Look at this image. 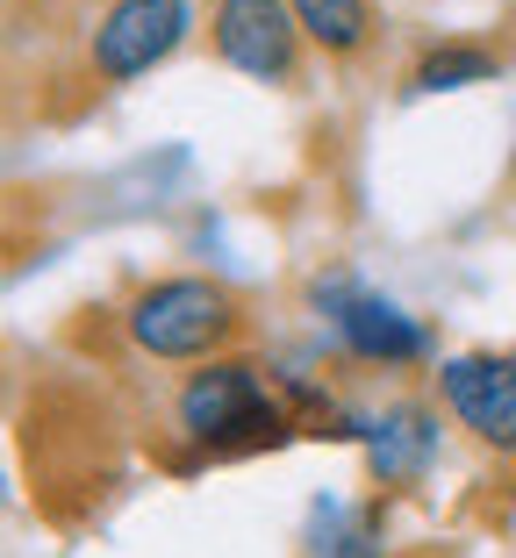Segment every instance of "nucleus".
<instances>
[{"mask_svg": "<svg viewBox=\"0 0 516 558\" xmlns=\"http://www.w3.org/2000/svg\"><path fill=\"white\" fill-rule=\"evenodd\" d=\"M309 301L323 308V323L337 329V344L351 351V359H373V365H417L423 351H431V337H423L417 315H401L387 294H373V287H359V279L331 272L309 287Z\"/></svg>", "mask_w": 516, "mask_h": 558, "instance_id": "4", "label": "nucleus"}, {"mask_svg": "<svg viewBox=\"0 0 516 558\" xmlns=\"http://www.w3.org/2000/svg\"><path fill=\"white\" fill-rule=\"evenodd\" d=\"M130 344L151 351V359H223L237 329H244V308L223 279H158L130 301Z\"/></svg>", "mask_w": 516, "mask_h": 558, "instance_id": "2", "label": "nucleus"}, {"mask_svg": "<svg viewBox=\"0 0 516 558\" xmlns=\"http://www.w3.org/2000/svg\"><path fill=\"white\" fill-rule=\"evenodd\" d=\"M216 58L237 65L244 80H266V86H287L301 72V22L287 0H216Z\"/></svg>", "mask_w": 516, "mask_h": 558, "instance_id": "5", "label": "nucleus"}, {"mask_svg": "<svg viewBox=\"0 0 516 558\" xmlns=\"http://www.w3.org/2000/svg\"><path fill=\"white\" fill-rule=\"evenodd\" d=\"M431 451H437V415H423L417 401H401V409H387L381 423H367V459H373V473H381L387 487L417 480L423 465H431Z\"/></svg>", "mask_w": 516, "mask_h": 558, "instance_id": "7", "label": "nucleus"}, {"mask_svg": "<svg viewBox=\"0 0 516 558\" xmlns=\"http://www.w3.org/2000/svg\"><path fill=\"white\" fill-rule=\"evenodd\" d=\"M180 429L201 451H259V444H280L295 423L251 359H208L180 387Z\"/></svg>", "mask_w": 516, "mask_h": 558, "instance_id": "1", "label": "nucleus"}, {"mask_svg": "<svg viewBox=\"0 0 516 558\" xmlns=\"http://www.w3.org/2000/svg\"><path fill=\"white\" fill-rule=\"evenodd\" d=\"M437 395L488 451H509L516 459V359L502 351H459V359L437 365Z\"/></svg>", "mask_w": 516, "mask_h": 558, "instance_id": "6", "label": "nucleus"}, {"mask_svg": "<svg viewBox=\"0 0 516 558\" xmlns=\"http://www.w3.org/2000/svg\"><path fill=\"white\" fill-rule=\"evenodd\" d=\"M381 551V530L367 509H345V501H323L316 523H309V558H373Z\"/></svg>", "mask_w": 516, "mask_h": 558, "instance_id": "10", "label": "nucleus"}, {"mask_svg": "<svg viewBox=\"0 0 516 558\" xmlns=\"http://www.w3.org/2000/svg\"><path fill=\"white\" fill-rule=\"evenodd\" d=\"M495 72H502L495 50H481V44H437V50H423V58H417L409 94H459V86H481V80H495Z\"/></svg>", "mask_w": 516, "mask_h": 558, "instance_id": "9", "label": "nucleus"}, {"mask_svg": "<svg viewBox=\"0 0 516 558\" xmlns=\"http://www.w3.org/2000/svg\"><path fill=\"white\" fill-rule=\"evenodd\" d=\"M194 29V8L187 0H108L86 36V72L100 86H122V80H144L151 65H166L172 50L187 44Z\"/></svg>", "mask_w": 516, "mask_h": 558, "instance_id": "3", "label": "nucleus"}, {"mask_svg": "<svg viewBox=\"0 0 516 558\" xmlns=\"http://www.w3.org/2000/svg\"><path fill=\"white\" fill-rule=\"evenodd\" d=\"M309 44H323L331 58H351V50L373 36V8L367 0H287Z\"/></svg>", "mask_w": 516, "mask_h": 558, "instance_id": "8", "label": "nucleus"}]
</instances>
